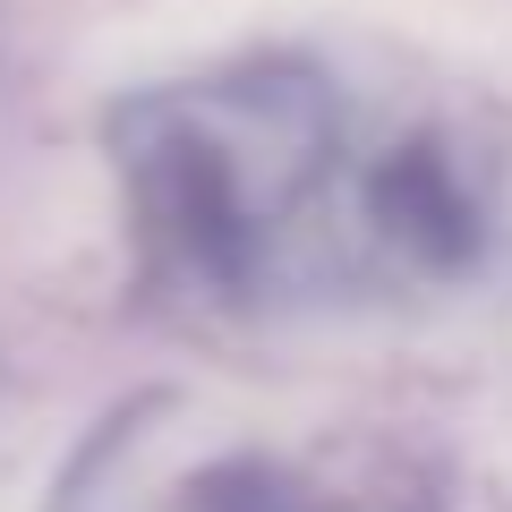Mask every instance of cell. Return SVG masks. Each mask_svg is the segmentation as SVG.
Listing matches in <instances>:
<instances>
[{
	"label": "cell",
	"instance_id": "1",
	"mask_svg": "<svg viewBox=\"0 0 512 512\" xmlns=\"http://www.w3.org/2000/svg\"><path fill=\"white\" fill-rule=\"evenodd\" d=\"M350 120L308 60H239L111 120L137 256L188 299H265L333 239Z\"/></svg>",
	"mask_w": 512,
	"mask_h": 512
},
{
	"label": "cell",
	"instance_id": "2",
	"mask_svg": "<svg viewBox=\"0 0 512 512\" xmlns=\"http://www.w3.org/2000/svg\"><path fill=\"white\" fill-rule=\"evenodd\" d=\"M512 239V180L461 120H410L393 137H350L333 188L325 265L384 291H461Z\"/></svg>",
	"mask_w": 512,
	"mask_h": 512
}]
</instances>
